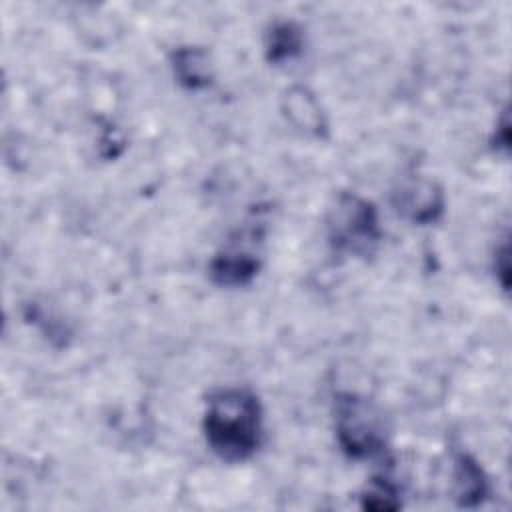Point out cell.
I'll list each match as a JSON object with an SVG mask.
<instances>
[{
	"mask_svg": "<svg viewBox=\"0 0 512 512\" xmlns=\"http://www.w3.org/2000/svg\"><path fill=\"white\" fill-rule=\"evenodd\" d=\"M202 432L208 448L228 464L250 460L264 438L260 398L244 386H224L208 394Z\"/></svg>",
	"mask_w": 512,
	"mask_h": 512,
	"instance_id": "1",
	"label": "cell"
},
{
	"mask_svg": "<svg viewBox=\"0 0 512 512\" xmlns=\"http://www.w3.org/2000/svg\"><path fill=\"white\" fill-rule=\"evenodd\" d=\"M384 232L376 206L356 192L334 196L326 212V238L334 252L368 258L380 246Z\"/></svg>",
	"mask_w": 512,
	"mask_h": 512,
	"instance_id": "2",
	"label": "cell"
},
{
	"mask_svg": "<svg viewBox=\"0 0 512 512\" xmlns=\"http://www.w3.org/2000/svg\"><path fill=\"white\" fill-rule=\"evenodd\" d=\"M334 430L342 452L354 460H370L386 452V432L378 410L362 396L340 394Z\"/></svg>",
	"mask_w": 512,
	"mask_h": 512,
	"instance_id": "3",
	"label": "cell"
},
{
	"mask_svg": "<svg viewBox=\"0 0 512 512\" xmlns=\"http://www.w3.org/2000/svg\"><path fill=\"white\" fill-rule=\"evenodd\" d=\"M394 208L414 224H432L444 214V192L428 178H408L394 192Z\"/></svg>",
	"mask_w": 512,
	"mask_h": 512,
	"instance_id": "4",
	"label": "cell"
},
{
	"mask_svg": "<svg viewBox=\"0 0 512 512\" xmlns=\"http://www.w3.org/2000/svg\"><path fill=\"white\" fill-rule=\"evenodd\" d=\"M282 114L302 136L324 140L328 136V118L316 94L300 84H294L282 94Z\"/></svg>",
	"mask_w": 512,
	"mask_h": 512,
	"instance_id": "5",
	"label": "cell"
},
{
	"mask_svg": "<svg viewBox=\"0 0 512 512\" xmlns=\"http://www.w3.org/2000/svg\"><path fill=\"white\" fill-rule=\"evenodd\" d=\"M260 270V258L246 242H230L220 250L208 266V274L214 284L226 288H238L250 284Z\"/></svg>",
	"mask_w": 512,
	"mask_h": 512,
	"instance_id": "6",
	"label": "cell"
},
{
	"mask_svg": "<svg viewBox=\"0 0 512 512\" xmlns=\"http://www.w3.org/2000/svg\"><path fill=\"white\" fill-rule=\"evenodd\" d=\"M452 496L462 508H476L488 496V476L468 452H456L452 458Z\"/></svg>",
	"mask_w": 512,
	"mask_h": 512,
	"instance_id": "7",
	"label": "cell"
},
{
	"mask_svg": "<svg viewBox=\"0 0 512 512\" xmlns=\"http://www.w3.org/2000/svg\"><path fill=\"white\" fill-rule=\"evenodd\" d=\"M170 68L176 82L186 90H204L214 80L210 56L198 46H180L170 54Z\"/></svg>",
	"mask_w": 512,
	"mask_h": 512,
	"instance_id": "8",
	"label": "cell"
},
{
	"mask_svg": "<svg viewBox=\"0 0 512 512\" xmlns=\"http://www.w3.org/2000/svg\"><path fill=\"white\" fill-rule=\"evenodd\" d=\"M304 48V30L292 20H276L264 36V54L270 64H284L300 56Z\"/></svg>",
	"mask_w": 512,
	"mask_h": 512,
	"instance_id": "9",
	"label": "cell"
},
{
	"mask_svg": "<svg viewBox=\"0 0 512 512\" xmlns=\"http://www.w3.org/2000/svg\"><path fill=\"white\" fill-rule=\"evenodd\" d=\"M360 506L372 512H392L402 506L400 490L388 476H374L360 494Z\"/></svg>",
	"mask_w": 512,
	"mask_h": 512,
	"instance_id": "10",
	"label": "cell"
},
{
	"mask_svg": "<svg viewBox=\"0 0 512 512\" xmlns=\"http://www.w3.org/2000/svg\"><path fill=\"white\" fill-rule=\"evenodd\" d=\"M492 142H494L496 148L508 150V144H510V122H508V112L506 110L500 116V122H498V128L494 130V140Z\"/></svg>",
	"mask_w": 512,
	"mask_h": 512,
	"instance_id": "11",
	"label": "cell"
},
{
	"mask_svg": "<svg viewBox=\"0 0 512 512\" xmlns=\"http://www.w3.org/2000/svg\"><path fill=\"white\" fill-rule=\"evenodd\" d=\"M496 254H498L494 258L496 260V274L500 276L502 288L508 290V270H510V266H508V242H504Z\"/></svg>",
	"mask_w": 512,
	"mask_h": 512,
	"instance_id": "12",
	"label": "cell"
}]
</instances>
